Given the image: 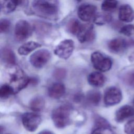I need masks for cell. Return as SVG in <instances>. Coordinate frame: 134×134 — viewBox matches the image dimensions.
<instances>
[{
  "label": "cell",
  "instance_id": "13",
  "mask_svg": "<svg viewBox=\"0 0 134 134\" xmlns=\"http://www.w3.org/2000/svg\"><path fill=\"white\" fill-rule=\"evenodd\" d=\"M118 18L125 23H130L134 20V9L129 4L121 5L119 9Z\"/></svg>",
  "mask_w": 134,
  "mask_h": 134
},
{
  "label": "cell",
  "instance_id": "11",
  "mask_svg": "<svg viewBox=\"0 0 134 134\" xmlns=\"http://www.w3.org/2000/svg\"><path fill=\"white\" fill-rule=\"evenodd\" d=\"M79 41L85 43L92 41L95 38V32L92 24H83L80 31L77 35Z\"/></svg>",
  "mask_w": 134,
  "mask_h": 134
},
{
  "label": "cell",
  "instance_id": "12",
  "mask_svg": "<svg viewBox=\"0 0 134 134\" xmlns=\"http://www.w3.org/2000/svg\"><path fill=\"white\" fill-rule=\"evenodd\" d=\"M129 45V42L121 38H115L110 40L108 43L109 50L114 53L124 52Z\"/></svg>",
  "mask_w": 134,
  "mask_h": 134
},
{
  "label": "cell",
  "instance_id": "19",
  "mask_svg": "<svg viewBox=\"0 0 134 134\" xmlns=\"http://www.w3.org/2000/svg\"><path fill=\"white\" fill-rule=\"evenodd\" d=\"M22 2L19 1H1V12L6 14L12 13L15 10L17 6Z\"/></svg>",
  "mask_w": 134,
  "mask_h": 134
},
{
  "label": "cell",
  "instance_id": "21",
  "mask_svg": "<svg viewBox=\"0 0 134 134\" xmlns=\"http://www.w3.org/2000/svg\"><path fill=\"white\" fill-rule=\"evenodd\" d=\"M82 25L77 19H71L67 24V29L71 34L77 36L81 29Z\"/></svg>",
  "mask_w": 134,
  "mask_h": 134
},
{
  "label": "cell",
  "instance_id": "22",
  "mask_svg": "<svg viewBox=\"0 0 134 134\" xmlns=\"http://www.w3.org/2000/svg\"><path fill=\"white\" fill-rule=\"evenodd\" d=\"M86 100L91 105H97L101 99V94L99 91L92 90L86 94Z\"/></svg>",
  "mask_w": 134,
  "mask_h": 134
},
{
  "label": "cell",
  "instance_id": "30",
  "mask_svg": "<svg viewBox=\"0 0 134 134\" xmlns=\"http://www.w3.org/2000/svg\"><path fill=\"white\" fill-rule=\"evenodd\" d=\"M10 21L7 19H1L0 20V31L1 33L7 32L10 28Z\"/></svg>",
  "mask_w": 134,
  "mask_h": 134
},
{
  "label": "cell",
  "instance_id": "23",
  "mask_svg": "<svg viewBox=\"0 0 134 134\" xmlns=\"http://www.w3.org/2000/svg\"><path fill=\"white\" fill-rule=\"evenodd\" d=\"M111 20V16L109 14L105 13L96 15L94 19V21L96 24L102 25L110 22Z\"/></svg>",
  "mask_w": 134,
  "mask_h": 134
},
{
  "label": "cell",
  "instance_id": "8",
  "mask_svg": "<svg viewBox=\"0 0 134 134\" xmlns=\"http://www.w3.org/2000/svg\"><path fill=\"white\" fill-rule=\"evenodd\" d=\"M74 48V41L71 39H65L57 46L54 53L58 57L66 60L71 55Z\"/></svg>",
  "mask_w": 134,
  "mask_h": 134
},
{
  "label": "cell",
  "instance_id": "24",
  "mask_svg": "<svg viewBox=\"0 0 134 134\" xmlns=\"http://www.w3.org/2000/svg\"><path fill=\"white\" fill-rule=\"evenodd\" d=\"M118 2L116 1H104L103 2L101 8L105 12H110L114 10L117 6Z\"/></svg>",
  "mask_w": 134,
  "mask_h": 134
},
{
  "label": "cell",
  "instance_id": "20",
  "mask_svg": "<svg viewBox=\"0 0 134 134\" xmlns=\"http://www.w3.org/2000/svg\"><path fill=\"white\" fill-rule=\"evenodd\" d=\"M45 105L44 98L40 96L34 97L29 103L30 108L34 111H40L42 110Z\"/></svg>",
  "mask_w": 134,
  "mask_h": 134
},
{
  "label": "cell",
  "instance_id": "5",
  "mask_svg": "<svg viewBox=\"0 0 134 134\" xmlns=\"http://www.w3.org/2000/svg\"><path fill=\"white\" fill-rule=\"evenodd\" d=\"M24 127L28 131L34 132L37 130L41 122V116L35 113L26 112L21 116Z\"/></svg>",
  "mask_w": 134,
  "mask_h": 134
},
{
  "label": "cell",
  "instance_id": "6",
  "mask_svg": "<svg viewBox=\"0 0 134 134\" xmlns=\"http://www.w3.org/2000/svg\"><path fill=\"white\" fill-rule=\"evenodd\" d=\"M51 53L47 49H39L34 52L29 58L31 64L36 68H41L49 61Z\"/></svg>",
  "mask_w": 134,
  "mask_h": 134
},
{
  "label": "cell",
  "instance_id": "15",
  "mask_svg": "<svg viewBox=\"0 0 134 134\" xmlns=\"http://www.w3.org/2000/svg\"><path fill=\"white\" fill-rule=\"evenodd\" d=\"M87 81L93 86L101 87L105 84L106 78L102 73L99 72H93L88 75Z\"/></svg>",
  "mask_w": 134,
  "mask_h": 134
},
{
  "label": "cell",
  "instance_id": "32",
  "mask_svg": "<svg viewBox=\"0 0 134 134\" xmlns=\"http://www.w3.org/2000/svg\"><path fill=\"white\" fill-rule=\"evenodd\" d=\"M38 134H54V133H53L52 132L48 131V130H43V131H42L40 132H39Z\"/></svg>",
  "mask_w": 134,
  "mask_h": 134
},
{
  "label": "cell",
  "instance_id": "1",
  "mask_svg": "<svg viewBox=\"0 0 134 134\" xmlns=\"http://www.w3.org/2000/svg\"><path fill=\"white\" fill-rule=\"evenodd\" d=\"M8 69V85L16 94L25 88L30 82V79L25 72L19 66H9Z\"/></svg>",
  "mask_w": 134,
  "mask_h": 134
},
{
  "label": "cell",
  "instance_id": "33",
  "mask_svg": "<svg viewBox=\"0 0 134 134\" xmlns=\"http://www.w3.org/2000/svg\"><path fill=\"white\" fill-rule=\"evenodd\" d=\"M133 104H134V99H133Z\"/></svg>",
  "mask_w": 134,
  "mask_h": 134
},
{
  "label": "cell",
  "instance_id": "3",
  "mask_svg": "<svg viewBox=\"0 0 134 134\" xmlns=\"http://www.w3.org/2000/svg\"><path fill=\"white\" fill-rule=\"evenodd\" d=\"M72 108L68 104L61 105L54 108L51 114V118L55 126L63 128L70 123Z\"/></svg>",
  "mask_w": 134,
  "mask_h": 134
},
{
  "label": "cell",
  "instance_id": "16",
  "mask_svg": "<svg viewBox=\"0 0 134 134\" xmlns=\"http://www.w3.org/2000/svg\"><path fill=\"white\" fill-rule=\"evenodd\" d=\"M65 92V86L61 83H54L51 85L48 88L49 96L54 99L61 97L64 94Z\"/></svg>",
  "mask_w": 134,
  "mask_h": 134
},
{
  "label": "cell",
  "instance_id": "10",
  "mask_svg": "<svg viewBox=\"0 0 134 134\" xmlns=\"http://www.w3.org/2000/svg\"><path fill=\"white\" fill-rule=\"evenodd\" d=\"M31 32V28L29 23L25 20L18 21L15 26V36L18 41L26 39Z\"/></svg>",
  "mask_w": 134,
  "mask_h": 134
},
{
  "label": "cell",
  "instance_id": "31",
  "mask_svg": "<svg viewBox=\"0 0 134 134\" xmlns=\"http://www.w3.org/2000/svg\"><path fill=\"white\" fill-rule=\"evenodd\" d=\"M124 131L126 134H134V119L127 122L124 127Z\"/></svg>",
  "mask_w": 134,
  "mask_h": 134
},
{
  "label": "cell",
  "instance_id": "25",
  "mask_svg": "<svg viewBox=\"0 0 134 134\" xmlns=\"http://www.w3.org/2000/svg\"><path fill=\"white\" fill-rule=\"evenodd\" d=\"M14 94L12 88L7 84H3L0 88V97L1 98L6 99L10 95Z\"/></svg>",
  "mask_w": 134,
  "mask_h": 134
},
{
  "label": "cell",
  "instance_id": "28",
  "mask_svg": "<svg viewBox=\"0 0 134 134\" xmlns=\"http://www.w3.org/2000/svg\"><path fill=\"white\" fill-rule=\"evenodd\" d=\"M91 134H114L111 127H102L94 128Z\"/></svg>",
  "mask_w": 134,
  "mask_h": 134
},
{
  "label": "cell",
  "instance_id": "17",
  "mask_svg": "<svg viewBox=\"0 0 134 134\" xmlns=\"http://www.w3.org/2000/svg\"><path fill=\"white\" fill-rule=\"evenodd\" d=\"M1 58L3 63L9 66L14 65L16 62V58L14 52L7 48H3L1 52Z\"/></svg>",
  "mask_w": 134,
  "mask_h": 134
},
{
  "label": "cell",
  "instance_id": "7",
  "mask_svg": "<svg viewBox=\"0 0 134 134\" xmlns=\"http://www.w3.org/2000/svg\"><path fill=\"white\" fill-rule=\"evenodd\" d=\"M122 99V92L116 86L108 87L104 93V100L107 106H111L119 104Z\"/></svg>",
  "mask_w": 134,
  "mask_h": 134
},
{
  "label": "cell",
  "instance_id": "18",
  "mask_svg": "<svg viewBox=\"0 0 134 134\" xmlns=\"http://www.w3.org/2000/svg\"><path fill=\"white\" fill-rule=\"evenodd\" d=\"M41 47V44L38 42L30 41L24 43L18 49V52L20 55H25L30 53L32 51Z\"/></svg>",
  "mask_w": 134,
  "mask_h": 134
},
{
  "label": "cell",
  "instance_id": "2",
  "mask_svg": "<svg viewBox=\"0 0 134 134\" xmlns=\"http://www.w3.org/2000/svg\"><path fill=\"white\" fill-rule=\"evenodd\" d=\"M31 6L33 12L36 15L48 19L54 18L58 12V5L53 1H34Z\"/></svg>",
  "mask_w": 134,
  "mask_h": 134
},
{
  "label": "cell",
  "instance_id": "27",
  "mask_svg": "<svg viewBox=\"0 0 134 134\" xmlns=\"http://www.w3.org/2000/svg\"><path fill=\"white\" fill-rule=\"evenodd\" d=\"M119 32L127 37L132 36L134 35V25L132 24L126 25L120 29Z\"/></svg>",
  "mask_w": 134,
  "mask_h": 134
},
{
  "label": "cell",
  "instance_id": "29",
  "mask_svg": "<svg viewBox=\"0 0 134 134\" xmlns=\"http://www.w3.org/2000/svg\"><path fill=\"white\" fill-rule=\"evenodd\" d=\"M102 127H111L109 123L106 119L100 116L97 117L95 119V128Z\"/></svg>",
  "mask_w": 134,
  "mask_h": 134
},
{
  "label": "cell",
  "instance_id": "9",
  "mask_svg": "<svg viewBox=\"0 0 134 134\" xmlns=\"http://www.w3.org/2000/svg\"><path fill=\"white\" fill-rule=\"evenodd\" d=\"M97 7L91 4L84 3L80 5L77 9V15L80 19L84 21L94 20L96 16Z\"/></svg>",
  "mask_w": 134,
  "mask_h": 134
},
{
  "label": "cell",
  "instance_id": "26",
  "mask_svg": "<svg viewBox=\"0 0 134 134\" xmlns=\"http://www.w3.org/2000/svg\"><path fill=\"white\" fill-rule=\"evenodd\" d=\"M124 81L128 86L134 88V69L130 70L125 73Z\"/></svg>",
  "mask_w": 134,
  "mask_h": 134
},
{
  "label": "cell",
  "instance_id": "4",
  "mask_svg": "<svg viewBox=\"0 0 134 134\" xmlns=\"http://www.w3.org/2000/svg\"><path fill=\"white\" fill-rule=\"evenodd\" d=\"M91 60L94 68L100 72L109 71L113 64L112 60L110 58L98 51L92 53Z\"/></svg>",
  "mask_w": 134,
  "mask_h": 134
},
{
  "label": "cell",
  "instance_id": "14",
  "mask_svg": "<svg viewBox=\"0 0 134 134\" xmlns=\"http://www.w3.org/2000/svg\"><path fill=\"white\" fill-rule=\"evenodd\" d=\"M134 115V108L130 105H125L116 112L115 119L117 122H122Z\"/></svg>",
  "mask_w": 134,
  "mask_h": 134
}]
</instances>
